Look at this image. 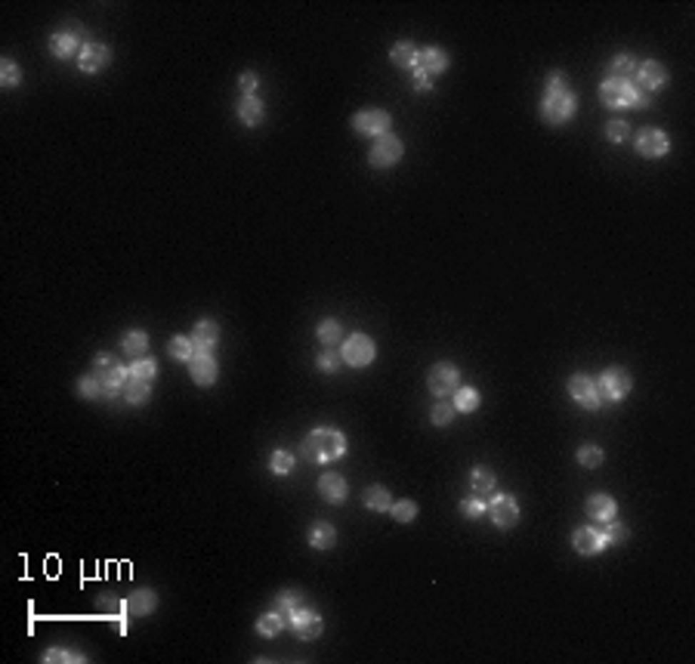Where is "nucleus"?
Returning a JSON list of instances; mask_svg holds the SVG:
<instances>
[{"instance_id": "f257e3e1", "label": "nucleus", "mask_w": 695, "mask_h": 664, "mask_svg": "<svg viewBox=\"0 0 695 664\" xmlns=\"http://www.w3.org/2000/svg\"><path fill=\"white\" fill-rule=\"evenodd\" d=\"M575 108H578V99H575V93L569 90L566 74L553 71L550 81H547L544 102H541V118L547 121V124H566L569 118H575Z\"/></svg>"}, {"instance_id": "f03ea898", "label": "nucleus", "mask_w": 695, "mask_h": 664, "mask_svg": "<svg viewBox=\"0 0 695 664\" xmlns=\"http://www.w3.org/2000/svg\"><path fill=\"white\" fill-rule=\"evenodd\" d=\"M343 451H346V436L340 433V429H334V427H318V429H313V433L306 436L303 448H300V454H303L309 464L340 461Z\"/></svg>"}, {"instance_id": "7ed1b4c3", "label": "nucleus", "mask_w": 695, "mask_h": 664, "mask_svg": "<svg viewBox=\"0 0 695 664\" xmlns=\"http://www.w3.org/2000/svg\"><path fill=\"white\" fill-rule=\"evenodd\" d=\"M93 374L99 377V383L106 387V399H115V396H121L124 392V383H127V377L130 374L121 368V364L111 359L108 352H99L96 355V364H93Z\"/></svg>"}, {"instance_id": "20e7f679", "label": "nucleus", "mask_w": 695, "mask_h": 664, "mask_svg": "<svg viewBox=\"0 0 695 664\" xmlns=\"http://www.w3.org/2000/svg\"><path fill=\"white\" fill-rule=\"evenodd\" d=\"M631 387H634V380L624 368H606L597 380L599 399H609V402H622L627 392H631Z\"/></svg>"}, {"instance_id": "39448f33", "label": "nucleus", "mask_w": 695, "mask_h": 664, "mask_svg": "<svg viewBox=\"0 0 695 664\" xmlns=\"http://www.w3.org/2000/svg\"><path fill=\"white\" fill-rule=\"evenodd\" d=\"M374 355H377V346H374L371 337L365 334H350V340L343 343V352L340 359L350 364V368H365V364L374 362Z\"/></svg>"}, {"instance_id": "423d86ee", "label": "nucleus", "mask_w": 695, "mask_h": 664, "mask_svg": "<svg viewBox=\"0 0 695 664\" xmlns=\"http://www.w3.org/2000/svg\"><path fill=\"white\" fill-rule=\"evenodd\" d=\"M457 383H461V371H457L452 362H439V364L430 368L427 387H430V392H433L436 399H445L448 392H455Z\"/></svg>"}, {"instance_id": "0eeeda50", "label": "nucleus", "mask_w": 695, "mask_h": 664, "mask_svg": "<svg viewBox=\"0 0 695 664\" xmlns=\"http://www.w3.org/2000/svg\"><path fill=\"white\" fill-rule=\"evenodd\" d=\"M485 513L492 516L497 528H513L519 522V504H516L513 494H494L492 501L485 504Z\"/></svg>"}, {"instance_id": "6e6552de", "label": "nucleus", "mask_w": 695, "mask_h": 664, "mask_svg": "<svg viewBox=\"0 0 695 664\" xmlns=\"http://www.w3.org/2000/svg\"><path fill=\"white\" fill-rule=\"evenodd\" d=\"M352 127H355V133H362V136H387L390 127H392V118L383 108H365L355 115Z\"/></svg>"}, {"instance_id": "1a4fd4ad", "label": "nucleus", "mask_w": 695, "mask_h": 664, "mask_svg": "<svg viewBox=\"0 0 695 664\" xmlns=\"http://www.w3.org/2000/svg\"><path fill=\"white\" fill-rule=\"evenodd\" d=\"M634 145H636V152H640L643 158H661V155H668L671 139H668V133H664V130H659V127H643L640 133H636Z\"/></svg>"}, {"instance_id": "9d476101", "label": "nucleus", "mask_w": 695, "mask_h": 664, "mask_svg": "<svg viewBox=\"0 0 695 664\" xmlns=\"http://www.w3.org/2000/svg\"><path fill=\"white\" fill-rule=\"evenodd\" d=\"M402 155H405V143H402L399 136H380L377 143L371 145V164L374 167H392L402 161Z\"/></svg>"}, {"instance_id": "9b49d317", "label": "nucleus", "mask_w": 695, "mask_h": 664, "mask_svg": "<svg viewBox=\"0 0 695 664\" xmlns=\"http://www.w3.org/2000/svg\"><path fill=\"white\" fill-rule=\"evenodd\" d=\"M569 396L587 411H597L603 405V399H599V392H597V380L587 377V374H575V377L569 380Z\"/></svg>"}, {"instance_id": "f8f14e48", "label": "nucleus", "mask_w": 695, "mask_h": 664, "mask_svg": "<svg viewBox=\"0 0 695 664\" xmlns=\"http://www.w3.org/2000/svg\"><path fill=\"white\" fill-rule=\"evenodd\" d=\"M599 96H603V102L609 108H631L634 106V83L609 78L603 87H599Z\"/></svg>"}, {"instance_id": "ddd939ff", "label": "nucleus", "mask_w": 695, "mask_h": 664, "mask_svg": "<svg viewBox=\"0 0 695 664\" xmlns=\"http://www.w3.org/2000/svg\"><path fill=\"white\" fill-rule=\"evenodd\" d=\"M288 621H290V628H294V633L300 640H315L318 633H322V615L313 612V609H303V606H300Z\"/></svg>"}, {"instance_id": "4468645a", "label": "nucleus", "mask_w": 695, "mask_h": 664, "mask_svg": "<svg viewBox=\"0 0 695 664\" xmlns=\"http://www.w3.org/2000/svg\"><path fill=\"white\" fill-rule=\"evenodd\" d=\"M664 81H668V71H664L655 59H646L640 68H636V83H634V87H640L646 93H655V90L664 87Z\"/></svg>"}, {"instance_id": "2eb2a0df", "label": "nucleus", "mask_w": 695, "mask_h": 664, "mask_svg": "<svg viewBox=\"0 0 695 664\" xmlns=\"http://www.w3.org/2000/svg\"><path fill=\"white\" fill-rule=\"evenodd\" d=\"M189 374L198 387H213L217 380V362H213L210 352H195L189 359Z\"/></svg>"}, {"instance_id": "dca6fc26", "label": "nucleus", "mask_w": 695, "mask_h": 664, "mask_svg": "<svg viewBox=\"0 0 695 664\" xmlns=\"http://www.w3.org/2000/svg\"><path fill=\"white\" fill-rule=\"evenodd\" d=\"M192 346H195V352H213L217 349V343H220V325L217 322H210V319H204V322H198L192 328Z\"/></svg>"}, {"instance_id": "f3484780", "label": "nucleus", "mask_w": 695, "mask_h": 664, "mask_svg": "<svg viewBox=\"0 0 695 664\" xmlns=\"http://www.w3.org/2000/svg\"><path fill=\"white\" fill-rule=\"evenodd\" d=\"M108 62H111V50H108L106 44H87L81 50V59H78L81 71H87V74L108 68Z\"/></svg>"}, {"instance_id": "a211bd4d", "label": "nucleus", "mask_w": 695, "mask_h": 664, "mask_svg": "<svg viewBox=\"0 0 695 664\" xmlns=\"http://www.w3.org/2000/svg\"><path fill=\"white\" fill-rule=\"evenodd\" d=\"M572 544H575V550L581 556H597V553H603V550H606V541H603V535H599V528H594V526L578 528L575 538H572Z\"/></svg>"}, {"instance_id": "6ab92c4d", "label": "nucleus", "mask_w": 695, "mask_h": 664, "mask_svg": "<svg viewBox=\"0 0 695 664\" xmlns=\"http://www.w3.org/2000/svg\"><path fill=\"white\" fill-rule=\"evenodd\" d=\"M584 510H587V516H590V519L609 522V519H615L618 504H615L612 494H590V498L584 501Z\"/></svg>"}, {"instance_id": "aec40b11", "label": "nucleus", "mask_w": 695, "mask_h": 664, "mask_svg": "<svg viewBox=\"0 0 695 664\" xmlns=\"http://www.w3.org/2000/svg\"><path fill=\"white\" fill-rule=\"evenodd\" d=\"M155 606H158V596H155V591H133L127 596V603H124V612L127 615H136V618H143V615H152L155 612Z\"/></svg>"}, {"instance_id": "412c9836", "label": "nucleus", "mask_w": 695, "mask_h": 664, "mask_svg": "<svg viewBox=\"0 0 695 664\" xmlns=\"http://www.w3.org/2000/svg\"><path fill=\"white\" fill-rule=\"evenodd\" d=\"M346 491H350V485H346V479H343V476H337V473H328V476L318 479V494H322L325 501H331V504L346 501Z\"/></svg>"}, {"instance_id": "4be33fe9", "label": "nucleus", "mask_w": 695, "mask_h": 664, "mask_svg": "<svg viewBox=\"0 0 695 664\" xmlns=\"http://www.w3.org/2000/svg\"><path fill=\"white\" fill-rule=\"evenodd\" d=\"M420 71H427L430 78L433 74H442L448 68V53L442 50V46H427L424 53H420V62H417Z\"/></svg>"}, {"instance_id": "5701e85b", "label": "nucleus", "mask_w": 695, "mask_h": 664, "mask_svg": "<svg viewBox=\"0 0 695 664\" xmlns=\"http://www.w3.org/2000/svg\"><path fill=\"white\" fill-rule=\"evenodd\" d=\"M263 111H266V106H263L257 96H241L238 99V121L244 127H257L263 121Z\"/></svg>"}, {"instance_id": "b1692460", "label": "nucleus", "mask_w": 695, "mask_h": 664, "mask_svg": "<svg viewBox=\"0 0 695 664\" xmlns=\"http://www.w3.org/2000/svg\"><path fill=\"white\" fill-rule=\"evenodd\" d=\"M78 46H81V37L69 34V31L53 34V41H50V50H53L56 59H71V56H78Z\"/></svg>"}, {"instance_id": "393cba45", "label": "nucleus", "mask_w": 695, "mask_h": 664, "mask_svg": "<svg viewBox=\"0 0 695 664\" xmlns=\"http://www.w3.org/2000/svg\"><path fill=\"white\" fill-rule=\"evenodd\" d=\"M309 544L315 550H331L337 544V531H334L331 522H315V526L309 528Z\"/></svg>"}, {"instance_id": "a878e982", "label": "nucleus", "mask_w": 695, "mask_h": 664, "mask_svg": "<svg viewBox=\"0 0 695 664\" xmlns=\"http://www.w3.org/2000/svg\"><path fill=\"white\" fill-rule=\"evenodd\" d=\"M121 396L127 399V405H146L148 396H152V383L136 380V377H127L124 392H121Z\"/></svg>"}, {"instance_id": "bb28decb", "label": "nucleus", "mask_w": 695, "mask_h": 664, "mask_svg": "<svg viewBox=\"0 0 695 664\" xmlns=\"http://www.w3.org/2000/svg\"><path fill=\"white\" fill-rule=\"evenodd\" d=\"M392 62H396L399 68L415 71L417 62H420V50L415 44H396V46H392Z\"/></svg>"}, {"instance_id": "cd10ccee", "label": "nucleus", "mask_w": 695, "mask_h": 664, "mask_svg": "<svg viewBox=\"0 0 695 664\" xmlns=\"http://www.w3.org/2000/svg\"><path fill=\"white\" fill-rule=\"evenodd\" d=\"M365 507L374 510V513H387L392 507L390 491L383 489V485H371V489H365Z\"/></svg>"}, {"instance_id": "c85d7f7f", "label": "nucleus", "mask_w": 695, "mask_h": 664, "mask_svg": "<svg viewBox=\"0 0 695 664\" xmlns=\"http://www.w3.org/2000/svg\"><path fill=\"white\" fill-rule=\"evenodd\" d=\"M281 628H285V615H281V612H266V615H260V618H257V633H260V637H266V640L278 637Z\"/></svg>"}, {"instance_id": "c756f323", "label": "nucleus", "mask_w": 695, "mask_h": 664, "mask_svg": "<svg viewBox=\"0 0 695 664\" xmlns=\"http://www.w3.org/2000/svg\"><path fill=\"white\" fill-rule=\"evenodd\" d=\"M121 346H124L127 355H133V359H143L146 349H148V334L146 331H127L124 340H121Z\"/></svg>"}, {"instance_id": "7c9ffc66", "label": "nucleus", "mask_w": 695, "mask_h": 664, "mask_svg": "<svg viewBox=\"0 0 695 664\" xmlns=\"http://www.w3.org/2000/svg\"><path fill=\"white\" fill-rule=\"evenodd\" d=\"M494 470H492V466H473V470H470V485H473V491H492L494 489Z\"/></svg>"}, {"instance_id": "2f4dec72", "label": "nucleus", "mask_w": 695, "mask_h": 664, "mask_svg": "<svg viewBox=\"0 0 695 664\" xmlns=\"http://www.w3.org/2000/svg\"><path fill=\"white\" fill-rule=\"evenodd\" d=\"M479 402H482V399H479V392L473 387H457L452 405H455V411H476Z\"/></svg>"}, {"instance_id": "473e14b6", "label": "nucleus", "mask_w": 695, "mask_h": 664, "mask_svg": "<svg viewBox=\"0 0 695 664\" xmlns=\"http://www.w3.org/2000/svg\"><path fill=\"white\" fill-rule=\"evenodd\" d=\"M300 606H303V596H300L297 591H281L278 593V600H275V612H281L285 618H290Z\"/></svg>"}, {"instance_id": "72a5a7b5", "label": "nucleus", "mask_w": 695, "mask_h": 664, "mask_svg": "<svg viewBox=\"0 0 695 664\" xmlns=\"http://www.w3.org/2000/svg\"><path fill=\"white\" fill-rule=\"evenodd\" d=\"M78 392H81L83 399H102V396H106V387H102L99 377L90 371L87 377H81V380H78Z\"/></svg>"}, {"instance_id": "f704fd0d", "label": "nucleus", "mask_w": 695, "mask_h": 664, "mask_svg": "<svg viewBox=\"0 0 695 664\" xmlns=\"http://www.w3.org/2000/svg\"><path fill=\"white\" fill-rule=\"evenodd\" d=\"M130 377H136V380H146V383H152L155 380V374H158V364L152 362V359H136L133 364H130Z\"/></svg>"}, {"instance_id": "c9c22d12", "label": "nucleus", "mask_w": 695, "mask_h": 664, "mask_svg": "<svg viewBox=\"0 0 695 664\" xmlns=\"http://www.w3.org/2000/svg\"><path fill=\"white\" fill-rule=\"evenodd\" d=\"M167 352H171L173 359H180V362H189L195 355V346H192L189 337H173V340L167 343Z\"/></svg>"}, {"instance_id": "e433bc0d", "label": "nucleus", "mask_w": 695, "mask_h": 664, "mask_svg": "<svg viewBox=\"0 0 695 664\" xmlns=\"http://www.w3.org/2000/svg\"><path fill=\"white\" fill-rule=\"evenodd\" d=\"M315 334H318V340H322V343H337V340H340V334H343V328H340V322H337V319H325V322H318Z\"/></svg>"}, {"instance_id": "4c0bfd02", "label": "nucleus", "mask_w": 695, "mask_h": 664, "mask_svg": "<svg viewBox=\"0 0 695 664\" xmlns=\"http://www.w3.org/2000/svg\"><path fill=\"white\" fill-rule=\"evenodd\" d=\"M19 81H22V71H19V65L13 59H4V65H0V83H4V90L19 87Z\"/></svg>"}, {"instance_id": "58836bf2", "label": "nucleus", "mask_w": 695, "mask_h": 664, "mask_svg": "<svg viewBox=\"0 0 695 664\" xmlns=\"http://www.w3.org/2000/svg\"><path fill=\"white\" fill-rule=\"evenodd\" d=\"M578 464H581V466H587V470L599 466V464H603V448H597V445H581V448H578Z\"/></svg>"}, {"instance_id": "ea45409f", "label": "nucleus", "mask_w": 695, "mask_h": 664, "mask_svg": "<svg viewBox=\"0 0 695 664\" xmlns=\"http://www.w3.org/2000/svg\"><path fill=\"white\" fill-rule=\"evenodd\" d=\"M269 470L275 476H288L290 470H294V454H290V451H275V454H272V461H269Z\"/></svg>"}, {"instance_id": "a19ab883", "label": "nucleus", "mask_w": 695, "mask_h": 664, "mask_svg": "<svg viewBox=\"0 0 695 664\" xmlns=\"http://www.w3.org/2000/svg\"><path fill=\"white\" fill-rule=\"evenodd\" d=\"M390 513H392V519H396V522H415L417 504L415 501H399V504H392V507H390Z\"/></svg>"}, {"instance_id": "79ce46f5", "label": "nucleus", "mask_w": 695, "mask_h": 664, "mask_svg": "<svg viewBox=\"0 0 695 664\" xmlns=\"http://www.w3.org/2000/svg\"><path fill=\"white\" fill-rule=\"evenodd\" d=\"M599 535H603L606 547H609V544H622V541L627 538V528H624V526H618V522H612V519H609L606 526L599 528Z\"/></svg>"}, {"instance_id": "37998d69", "label": "nucleus", "mask_w": 695, "mask_h": 664, "mask_svg": "<svg viewBox=\"0 0 695 664\" xmlns=\"http://www.w3.org/2000/svg\"><path fill=\"white\" fill-rule=\"evenodd\" d=\"M455 414H457L455 405H448V402H436V405H433V414H430V417H433V424H436V427H448V424L455 420Z\"/></svg>"}, {"instance_id": "c03bdc74", "label": "nucleus", "mask_w": 695, "mask_h": 664, "mask_svg": "<svg viewBox=\"0 0 695 664\" xmlns=\"http://www.w3.org/2000/svg\"><path fill=\"white\" fill-rule=\"evenodd\" d=\"M609 71H612V78H618V81H627V74L634 71V59L631 56H615L612 59V65H609Z\"/></svg>"}, {"instance_id": "a18cd8bd", "label": "nucleus", "mask_w": 695, "mask_h": 664, "mask_svg": "<svg viewBox=\"0 0 695 664\" xmlns=\"http://www.w3.org/2000/svg\"><path fill=\"white\" fill-rule=\"evenodd\" d=\"M461 516H464V519H479V516H485V504L479 501V498H464V501H461Z\"/></svg>"}, {"instance_id": "49530a36", "label": "nucleus", "mask_w": 695, "mask_h": 664, "mask_svg": "<svg viewBox=\"0 0 695 664\" xmlns=\"http://www.w3.org/2000/svg\"><path fill=\"white\" fill-rule=\"evenodd\" d=\"M627 133H631V127H627V121H609V124H606V136H609V143H624Z\"/></svg>"}, {"instance_id": "de8ad7c7", "label": "nucleus", "mask_w": 695, "mask_h": 664, "mask_svg": "<svg viewBox=\"0 0 695 664\" xmlns=\"http://www.w3.org/2000/svg\"><path fill=\"white\" fill-rule=\"evenodd\" d=\"M340 364H343V359L337 352H322V355H318V362H315V368L325 371V374H334Z\"/></svg>"}, {"instance_id": "09e8293b", "label": "nucleus", "mask_w": 695, "mask_h": 664, "mask_svg": "<svg viewBox=\"0 0 695 664\" xmlns=\"http://www.w3.org/2000/svg\"><path fill=\"white\" fill-rule=\"evenodd\" d=\"M44 661H71V664H78V661H83V655H78V652H69V649H46Z\"/></svg>"}, {"instance_id": "8fccbe9b", "label": "nucleus", "mask_w": 695, "mask_h": 664, "mask_svg": "<svg viewBox=\"0 0 695 664\" xmlns=\"http://www.w3.org/2000/svg\"><path fill=\"white\" fill-rule=\"evenodd\" d=\"M238 83H241V93H244V96H253V90H257V74H253V71H244Z\"/></svg>"}, {"instance_id": "3c124183", "label": "nucleus", "mask_w": 695, "mask_h": 664, "mask_svg": "<svg viewBox=\"0 0 695 664\" xmlns=\"http://www.w3.org/2000/svg\"><path fill=\"white\" fill-rule=\"evenodd\" d=\"M652 102V93H646V90H640V87H634V106L631 108H646Z\"/></svg>"}, {"instance_id": "603ef678", "label": "nucleus", "mask_w": 695, "mask_h": 664, "mask_svg": "<svg viewBox=\"0 0 695 664\" xmlns=\"http://www.w3.org/2000/svg\"><path fill=\"white\" fill-rule=\"evenodd\" d=\"M415 87H417V90H430V87H433V83H430V74H427V71L415 68Z\"/></svg>"}]
</instances>
